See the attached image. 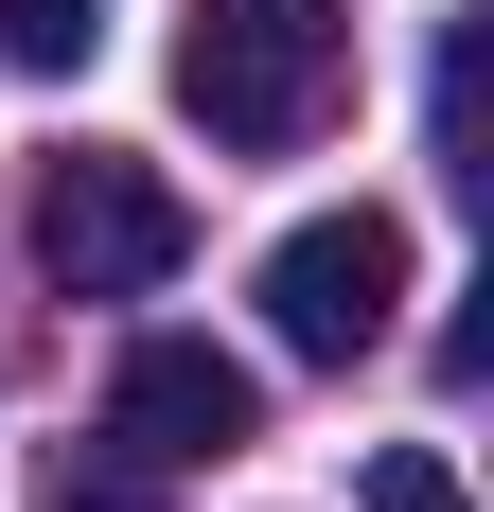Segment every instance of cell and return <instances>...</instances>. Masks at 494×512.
<instances>
[{"label": "cell", "instance_id": "cell-4", "mask_svg": "<svg viewBox=\"0 0 494 512\" xmlns=\"http://www.w3.org/2000/svg\"><path fill=\"white\" fill-rule=\"evenodd\" d=\"M106 442H124V460H159V477L247 460V442H265V371L212 354V336H142V354L106 371Z\"/></svg>", "mask_w": 494, "mask_h": 512}, {"label": "cell", "instance_id": "cell-7", "mask_svg": "<svg viewBox=\"0 0 494 512\" xmlns=\"http://www.w3.org/2000/svg\"><path fill=\"white\" fill-rule=\"evenodd\" d=\"M353 512H477V495H459V460H442V442H389V460L353 477Z\"/></svg>", "mask_w": 494, "mask_h": 512}, {"label": "cell", "instance_id": "cell-5", "mask_svg": "<svg viewBox=\"0 0 494 512\" xmlns=\"http://www.w3.org/2000/svg\"><path fill=\"white\" fill-rule=\"evenodd\" d=\"M36 512H159V460H124V442H89V460H53Z\"/></svg>", "mask_w": 494, "mask_h": 512}, {"label": "cell", "instance_id": "cell-2", "mask_svg": "<svg viewBox=\"0 0 494 512\" xmlns=\"http://www.w3.org/2000/svg\"><path fill=\"white\" fill-rule=\"evenodd\" d=\"M36 265L71 283V301H142V283L195 265V195H177L159 159H124V142H71L36 177Z\"/></svg>", "mask_w": 494, "mask_h": 512}, {"label": "cell", "instance_id": "cell-3", "mask_svg": "<svg viewBox=\"0 0 494 512\" xmlns=\"http://www.w3.org/2000/svg\"><path fill=\"white\" fill-rule=\"evenodd\" d=\"M389 301H406V230H389L371 195L265 248V336H283L300 371H353V354H389Z\"/></svg>", "mask_w": 494, "mask_h": 512}, {"label": "cell", "instance_id": "cell-1", "mask_svg": "<svg viewBox=\"0 0 494 512\" xmlns=\"http://www.w3.org/2000/svg\"><path fill=\"white\" fill-rule=\"evenodd\" d=\"M336 71H353L336 0H195L177 18V106H195L212 142H247V159L318 142L336 124Z\"/></svg>", "mask_w": 494, "mask_h": 512}, {"label": "cell", "instance_id": "cell-6", "mask_svg": "<svg viewBox=\"0 0 494 512\" xmlns=\"http://www.w3.org/2000/svg\"><path fill=\"white\" fill-rule=\"evenodd\" d=\"M89 36H106V0H0V53L18 71H89Z\"/></svg>", "mask_w": 494, "mask_h": 512}]
</instances>
